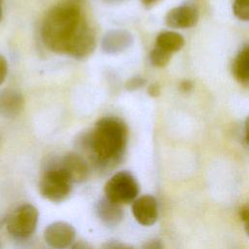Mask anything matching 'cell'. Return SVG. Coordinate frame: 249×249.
<instances>
[{
	"label": "cell",
	"mask_w": 249,
	"mask_h": 249,
	"mask_svg": "<svg viewBox=\"0 0 249 249\" xmlns=\"http://www.w3.org/2000/svg\"><path fill=\"white\" fill-rule=\"evenodd\" d=\"M106 198L116 204H126L134 201L139 193L136 179L127 171L113 175L104 187Z\"/></svg>",
	"instance_id": "obj_3"
},
{
	"label": "cell",
	"mask_w": 249,
	"mask_h": 249,
	"mask_svg": "<svg viewBox=\"0 0 249 249\" xmlns=\"http://www.w3.org/2000/svg\"><path fill=\"white\" fill-rule=\"evenodd\" d=\"M127 140L125 124L114 117L100 119L91 132L83 134L80 143L100 164L112 162L123 154Z\"/></svg>",
	"instance_id": "obj_2"
},
{
	"label": "cell",
	"mask_w": 249,
	"mask_h": 249,
	"mask_svg": "<svg viewBox=\"0 0 249 249\" xmlns=\"http://www.w3.org/2000/svg\"><path fill=\"white\" fill-rule=\"evenodd\" d=\"M143 249H163V247L159 240H151L143 246Z\"/></svg>",
	"instance_id": "obj_20"
},
{
	"label": "cell",
	"mask_w": 249,
	"mask_h": 249,
	"mask_svg": "<svg viewBox=\"0 0 249 249\" xmlns=\"http://www.w3.org/2000/svg\"><path fill=\"white\" fill-rule=\"evenodd\" d=\"M159 1H160V0H141L142 4H143L145 7H147V8H150V7L154 6V5L157 4Z\"/></svg>",
	"instance_id": "obj_26"
},
{
	"label": "cell",
	"mask_w": 249,
	"mask_h": 249,
	"mask_svg": "<svg viewBox=\"0 0 249 249\" xmlns=\"http://www.w3.org/2000/svg\"><path fill=\"white\" fill-rule=\"evenodd\" d=\"M145 82H146L145 79H143L142 77L135 76V77H132L129 80H127L124 87L127 90H137L145 85Z\"/></svg>",
	"instance_id": "obj_17"
},
{
	"label": "cell",
	"mask_w": 249,
	"mask_h": 249,
	"mask_svg": "<svg viewBox=\"0 0 249 249\" xmlns=\"http://www.w3.org/2000/svg\"><path fill=\"white\" fill-rule=\"evenodd\" d=\"M109 199H105L100 202L98 206V214L100 218L107 224H117L120 220H122L123 212L122 209Z\"/></svg>",
	"instance_id": "obj_14"
},
{
	"label": "cell",
	"mask_w": 249,
	"mask_h": 249,
	"mask_svg": "<svg viewBox=\"0 0 249 249\" xmlns=\"http://www.w3.org/2000/svg\"><path fill=\"white\" fill-rule=\"evenodd\" d=\"M240 218L243 222L246 233L249 235V201L240 208Z\"/></svg>",
	"instance_id": "obj_18"
},
{
	"label": "cell",
	"mask_w": 249,
	"mask_h": 249,
	"mask_svg": "<svg viewBox=\"0 0 249 249\" xmlns=\"http://www.w3.org/2000/svg\"><path fill=\"white\" fill-rule=\"evenodd\" d=\"M45 240L53 248L64 249L68 247L75 238L74 228L64 222H55L47 227Z\"/></svg>",
	"instance_id": "obj_7"
},
{
	"label": "cell",
	"mask_w": 249,
	"mask_h": 249,
	"mask_svg": "<svg viewBox=\"0 0 249 249\" xmlns=\"http://www.w3.org/2000/svg\"><path fill=\"white\" fill-rule=\"evenodd\" d=\"M193 89V84L191 81L189 80H185V81H182L181 84H180V89L184 92H188L190 91L191 89Z\"/></svg>",
	"instance_id": "obj_22"
},
{
	"label": "cell",
	"mask_w": 249,
	"mask_h": 249,
	"mask_svg": "<svg viewBox=\"0 0 249 249\" xmlns=\"http://www.w3.org/2000/svg\"><path fill=\"white\" fill-rule=\"evenodd\" d=\"M71 249H92L88 243L84 242V241H79L77 243H75Z\"/></svg>",
	"instance_id": "obj_23"
},
{
	"label": "cell",
	"mask_w": 249,
	"mask_h": 249,
	"mask_svg": "<svg viewBox=\"0 0 249 249\" xmlns=\"http://www.w3.org/2000/svg\"><path fill=\"white\" fill-rule=\"evenodd\" d=\"M41 35L44 44L54 53L83 58L95 48V37L84 20L80 7L59 3L45 17Z\"/></svg>",
	"instance_id": "obj_1"
},
{
	"label": "cell",
	"mask_w": 249,
	"mask_h": 249,
	"mask_svg": "<svg viewBox=\"0 0 249 249\" xmlns=\"http://www.w3.org/2000/svg\"><path fill=\"white\" fill-rule=\"evenodd\" d=\"M244 129H245V139H246V142H247V144L249 146V116L245 120Z\"/></svg>",
	"instance_id": "obj_24"
},
{
	"label": "cell",
	"mask_w": 249,
	"mask_h": 249,
	"mask_svg": "<svg viewBox=\"0 0 249 249\" xmlns=\"http://www.w3.org/2000/svg\"><path fill=\"white\" fill-rule=\"evenodd\" d=\"M171 58V53L158 48H155L150 53V61L156 67H164L168 64Z\"/></svg>",
	"instance_id": "obj_15"
},
{
	"label": "cell",
	"mask_w": 249,
	"mask_h": 249,
	"mask_svg": "<svg viewBox=\"0 0 249 249\" xmlns=\"http://www.w3.org/2000/svg\"><path fill=\"white\" fill-rule=\"evenodd\" d=\"M232 13L238 19L249 21V0H234Z\"/></svg>",
	"instance_id": "obj_16"
},
{
	"label": "cell",
	"mask_w": 249,
	"mask_h": 249,
	"mask_svg": "<svg viewBox=\"0 0 249 249\" xmlns=\"http://www.w3.org/2000/svg\"><path fill=\"white\" fill-rule=\"evenodd\" d=\"M148 92L151 96H158L160 94V87L158 84H152L148 88Z\"/></svg>",
	"instance_id": "obj_21"
},
{
	"label": "cell",
	"mask_w": 249,
	"mask_h": 249,
	"mask_svg": "<svg viewBox=\"0 0 249 249\" xmlns=\"http://www.w3.org/2000/svg\"><path fill=\"white\" fill-rule=\"evenodd\" d=\"M185 45L184 37L174 31H162L156 38V47L173 53L180 51Z\"/></svg>",
	"instance_id": "obj_12"
},
{
	"label": "cell",
	"mask_w": 249,
	"mask_h": 249,
	"mask_svg": "<svg viewBox=\"0 0 249 249\" xmlns=\"http://www.w3.org/2000/svg\"><path fill=\"white\" fill-rule=\"evenodd\" d=\"M8 72V63L3 55L0 54V85L5 81Z\"/></svg>",
	"instance_id": "obj_19"
},
{
	"label": "cell",
	"mask_w": 249,
	"mask_h": 249,
	"mask_svg": "<svg viewBox=\"0 0 249 249\" xmlns=\"http://www.w3.org/2000/svg\"><path fill=\"white\" fill-rule=\"evenodd\" d=\"M71 185L72 181L68 175L60 167H55L44 173L39 188L44 197L53 202H59L69 196Z\"/></svg>",
	"instance_id": "obj_4"
},
{
	"label": "cell",
	"mask_w": 249,
	"mask_h": 249,
	"mask_svg": "<svg viewBox=\"0 0 249 249\" xmlns=\"http://www.w3.org/2000/svg\"><path fill=\"white\" fill-rule=\"evenodd\" d=\"M2 18V9H1V5H0V20Z\"/></svg>",
	"instance_id": "obj_28"
},
{
	"label": "cell",
	"mask_w": 249,
	"mask_h": 249,
	"mask_svg": "<svg viewBox=\"0 0 249 249\" xmlns=\"http://www.w3.org/2000/svg\"><path fill=\"white\" fill-rule=\"evenodd\" d=\"M82 0H61L60 3L62 4H66V5H71V6H76V7H80Z\"/></svg>",
	"instance_id": "obj_25"
},
{
	"label": "cell",
	"mask_w": 249,
	"mask_h": 249,
	"mask_svg": "<svg viewBox=\"0 0 249 249\" xmlns=\"http://www.w3.org/2000/svg\"><path fill=\"white\" fill-rule=\"evenodd\" d=\"M133 43V36L124 29H113L102 38L101 47L104 53L117 54L127 50Z\"/></svg>",
	"instance_id": "obj_9"
},
{
	"label": "cell",
	"mask_w": 249,
	"mask_h": 249,
	"mask_svg": "<svg viewBox=\"0 0 249 249\" xmlns=\"http://www.w3.org/2000/svg\"><path fill=\"white\" fill-rule=\"evenodd\" d=\"M107 2H121L123 0H106Z\"/></svg>",
	"instance_id": "obj_27"
},
{
	"label": "cell",
	"mask_w": 249,
	"mask_h": 249,
	"mask_svg": "<svg viewBox=\"0 0 249 249\" xmlns=\"http://www.w3.org/2000/svg\"><path fill=\"white\" fill-rule=\"evenodd\" d=\"M132 213L142 226H152L158 219V203L154 196L145 195L132 203Z\"/></svg>",
	"instance_id": "obj_8"
},
{
	"label": "cell",
	"mask_w": 249,
	"mask_h": 249,
	"mask_svg": "<svg viewBox=\"0 0 249 249\" xmlns=\"http://www.w3.org/2000/svg\"><path fill=\"white\" fill-rule=\"evenodd\" d=\"M38 210L31 204L18 206L7 221L8 231L16 237H28L36 229L38 222Z\"/></svg>",
	"instance_id": "obj_5"
},
{
	"label": "cell",
	"mask_w": 249,
	"mask_h": 249,
	"mask_svg": "<svg viewBox=\"0 0 249 249\" xmlns=\"http://www.w3.org/2000/svg\"><path fill=\"white\" fill-rule=\"evenodd\" d=\"M72 182L85 181L89 176V165L82 156L76 153L65 155L59 166Z\"/></svg>",
	"instance_id": "obj_10"
},
{
	"label": "cell",
	"mask_w": 249,
	"mask_h": 249,
	"mask_svg": "<svg viewBox=\"0 0 249 249\" xmlns=\"http://www.w3.org/2000/svg\"><path fill=\"white\" fill-rule=\"evenodd\" d=\"M122 249H132V248H122Z\"/></svg>",
	"instance_id": "obj_29"
},
{
	"label": "cell",
	"mask_w": 249,
	"mask_h": 249,
	"mask_svg": "<svg viewBox=\"0 0 249 249\" xmlns=\"http://www.w3.org/2000/svg\"><path fill=\"white\" fill-rule=\"evenodd\" d=\"M232 73L239 82H249V45L244 46L236 54L232 64Z\"/></svg>",
	"instance_id": "obj_13"
},
{
	"label": "cell",
	"mask_w": 249,
	"mask_h": 249,
	"mask_svg": "<svg viewBox=\"0 0 249 249\" xmlns=\"http://www.w3.org/2000/svg\"><path fill=\"white\" fill-rule=\"evenodd\" d=\"M24 100L22 94L12 89L0 91V115L5 118H15L23 109Z\"/></svg>",
	"instance_id": "obj_11"
},
{
	"label": "cell",
	"mask_w": 249,
	"mask_h": 249,
	"mask_svg": "<svg viewBox=\"0 0 249 249\" xmlns=\"http://www.w3.org/2000/svg\"><path fill=\"white\" fill-rule=\"evenodd\" d=\"M198 12L196 8L190 4H183L172 8L164 18L165 24L171 28H190L196 24Z\"/></svg>",
	"instance_id": "obj_6"
}]
</instances>
